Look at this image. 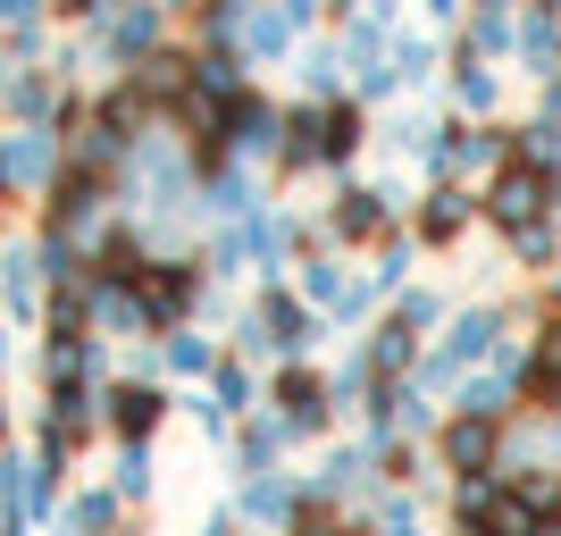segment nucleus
<instances>
[{
	"label": "nucleus",
	"mask_w": 561,
	"mask_h": 536,
	"mask_svg": "<svg viewBox=\"0 0 561 536\" xmlns=\"http://www.w3.org/2000/svg\"><path fill=\"white\" fill-rule=\"evenodd\" d=\"M486 227H503V235H528V227H553V210H561V168L545 160V151H519V160H503L486 176Z\"/></svg>",
	"instance_id": "obj_1"
},
{
	"label": "nucleus",
	"mask_w": 561,
	"mask_h": 536,
	"mask_svg": "<svg viewBox=\"0 0 561 536\" xmlns=\"http://www.w3.org/2000/svg\"><path fill=\"white\" fill-rule=\"evenodd\" d=\"M352 151H360V110H352V101H310V110L285 117V135H277L285 176H302V168H344Z\"/></svg>",
	"instance_id": "obj_2"
},
{
	"label": "nucleus",
	"mask_w": 561,
	"mask_h": 536,
	"mask_svg": "<svg viewBox=\"0 0 561 536\" xmlns=\"http://www.w3.org/2000/svg\"><path fill=\"white\" fill-rule=\"evenodd\" d=\"M59 176V135L50 126H18V135L0 142V193H34Z\"/></svg>",
	"instance_id": "obj_3"
},
{
	"label": "nucleus",
	"mask_w": 561,
	"mask_h": 536,
	"mask_svg": "<svg viewBox=\"0 0 561 536\" xmlns=\"http://www.w3.org/2000/svg\"><path fill=\"white\" fill-rule=\"evenodd\" d=\"M160 411H168V395H160V386H142V377H126V386H110V395H101V420H110L126 444L151 436V427H160Z\"/></svg>",
	"instance_id": "obj_4"
},
{
	"label": "nucleus",
	"mask_w": 561,
	"mask_h": 536,
	"mask_svg": "<svg viewBox=\"0 0 561 536\" xmlns=\"http://www.w3.org/2000/svg\"><path fill=\"white\" fill-rule=\"evenodd\" d=\"M277 420L294 427V436L328 427V377H310V369H285V377H277Z\"/></svg>",
	"instance_id": "obj_5"
},
{
	"label": "nucleus",
	"mask_w": 561,
	"mask_h": 536,
	"mask_svg": "<svg viewBox=\"0 0 561 536\" xmlns=\"http://www.w3.org/2000/svg\"><path fill=\"white\" fill-rule=\"evenodd\" d=\"M344 243H377L386 235V193H369V185H344L335 193V218H328Z\"/></svg>",
	"instance_id": "obj_6"
},
{
	"label": "nucleus",
	"mask_w": 561,
	"mask_h": 536,
	"mask_svg": "<svg viewBox=\"0 0 561 536\" xmlns=\"http://www.w3.org/2000/svg\"><path fill=\"white\" fill-rule=\"evenodd\" d=\"M469 210H478V202H469V193H427V210H420V243H453V235L469 227Z\"/></svg>",
	"instance_id": "obj_7"
},
{
	"label": "nucleus",
	"mask_w": 561,
	"mask_h": 536,
	"mask_svg": "<svg viewBox=\"0 0 561 536\" xmlns=\"http://www.w3.org/2000/svg\"><path fill=\"white\" fill-rule=\"evenodd\" d=\"M294 503H302V487H285V478H268V469L243 487V512L252 520H294Z\"/></svg>",
	"instance_id": "obj_8"
},
{
	"label": "nucleus",
	"mask_w": 561,
	"mask_h": 536,
	"mask_svg": "<svg viewBox=\"0 0 561 536\" xmlns=\"http://www.w3.org/2000/svg\"><path fill=\"white\" fill-rule=\"evenodd\" d=\"M68 528H76V536H110V528H117V494H110V487H84V494L68 503Z\"/></svg>",
	"instance_id": "obj_9"
},
{
	"label": "nucleus",
	"mask_w": 561,
	"mask_h": 536,
	"mask_svg": "<svg viewBox=\"0 0 561 536\" xmlns=\"http://www.w3.org/2000/svg\"><path fill=\"white\" fill-rule=\"evenodd\" d=\"M160 361H168L176 377H210V369H218V361H210V344H202V335H185V327H176V335L160 344Z\"/></svg>",
	"instance_id": "obj_10"
},
{
	"label": "nucleus",
	"mask_w": 561,
	"mask_h": 536,
	"mask_svg": "<svg viewBox=\"0 0 561 536\" xmlns=\"http://www.w3.org/2000/svg\"><path fill=\"white\" fill-rule=\"evenodd\" d=\"M210 402H218V411H227V420H234V411L252 402V377L234 369V361H218V369H210Z\"/></svg>",
	"instance_id": "obj_11"
},
{
	"label": "nucleus",
	"mask_w": 561,
	"mask_h": 536,
	"mask_svg": "<svg viewBox=\"0 0 561 536\" xmlns=\"http://www.w3.org/2000/svg\"><path fill=\"white\" fill-rule=\"evenodd\" d=\"M402 327H411V335H427V327H445V303H436V294H402V310H394Z\"/></svg>",
	"instance_id": "obj_12"
},
{
	"label": "nucleus",
	"mask_w": 561,
	"mask_h": 536,
	"mask_svg": "<svg viewBox=\"0 0 561 536\" xmlns=\"http://www.w3.org/2000/svg\"><path fill=\"white\" fill-rule=\"evenodd\" d=\"M142 487H151V453L126 444V461H117V494H142Z\"/></svg>",
	"instance_id": "obj_13"
},
{
	"label": "nucleus",
	"mask_w": 561,
	"mask_h": 536,
	"mask_svg": "<svg viewBox=\"0 0 561 536\" xmlns=\"http://www.w3.org/2000/svg\"><path fill=\"white\" fill-rule=\"evenodd\" d=\"M377 536H420V512H411V494H394V503L377 512Z\"/></svg>",
	"instance_id": "obj_14"
},
{
	"label": "nucleus",
	"mask_w": 561,
	"mask_h": 536,
	"mask_svg": "<svg viewBox=\"0 0 561 536\" xmlns=\"http://www.w3.org/2000/svg\"><path fill=\"white\" fill-rule=\"evenodd\" d=\"M461 110H494V76L486 68H461Z\"/></svg>",
	"instance_id": "obj_15"
},
{
	"label": "nucleus",
	"mask_w": 561,
	"mask_h": 536,
	"mask_svg": "<svg viewBox=\"0 0 561 536\" xmlns=\"http://www.w3.org/2000/svg\"><path fill=\"white\" fill-rule=\"evenodd\" d=\"M0 436H9V411H0Z\"/></svg>",
	"instance_id": "obj_16"
}]
</instances>
